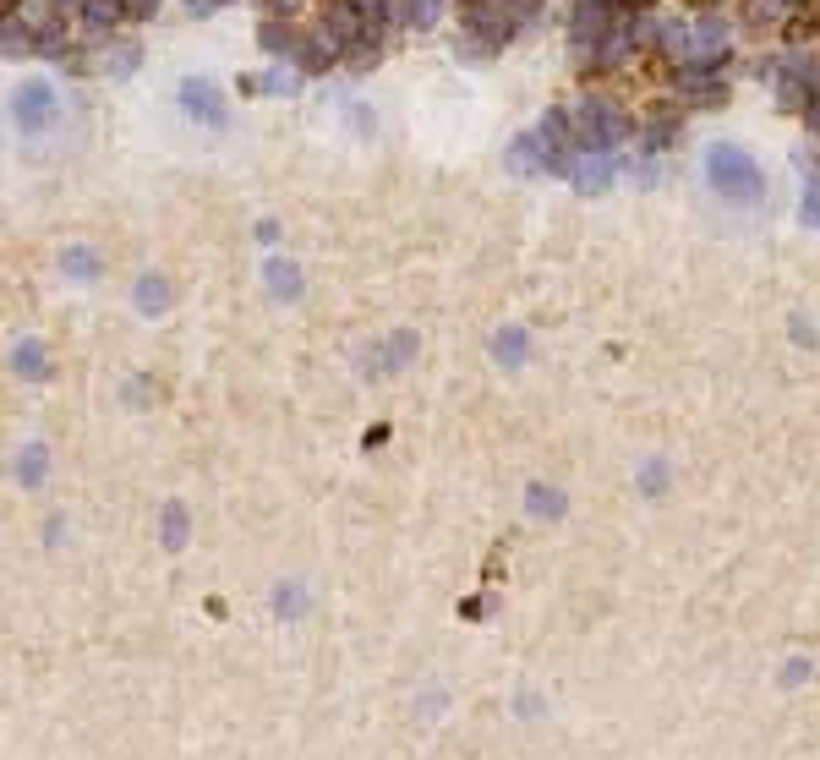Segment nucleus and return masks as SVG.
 Here are the masks:
<instances>
[{
	"label": "nucleus",
	"mask_w": 820,
	"mask_h": 760,
	"mask_svg": "<svg viewBox=\"0 0 820 760\" xmlns=\"http://www.w3.org/2000/svg\"><path fill=\"white\" fill-rule=\"evenodd\" d=\"M815 33H820V0H799V11H793V22L782 28V39L804 44V39H815Z\"/></svg>",
	"instance_id": "nucleus-1"
},
{
	"label": "nucleus",
	"mask_w": 820,
	"mask_h": 760,
	"mask_svg": "<svg viewBox=\"0 0 820 760\" xmlns=\"http://www.w3.org/2000/svg\"><path fill=\"white\" fill-rule=\"evenodd\" d=\"M640 72H646V77H673V66H667L656 50H646V55H640Z\"/></svg>",
	"instance_id": "nucleus-2"
},
{
	"label": "nucleus",
	"mask_w": 820,
	"mask_h": 760,
	"mask_svg": "<svg viewBox=\"0 0 820 760\" xmlns=\"http://www.w3.org/2000/svg\"><path fill=\"white\" fill-rule=\"evenodd\" d=\"M678 6H711V0H678Z\"/></svg>",
	"instance_id": "nucleus-3"
},
{
	"label": "nucleus",
	"mask_w": 820,
	"mask_h": 760,
	"mask_svg": "<svg viewBox=\"0 0 820 760\" xmlns=\"http://www.w3.org/2000/svg\"><path fill=\"white\" fill-rule=\"evenodd\" d=\"M624 6H651V0H624Z\"/></svg>",
	"instance_id": "nucleus-4"
}]
</instances>
